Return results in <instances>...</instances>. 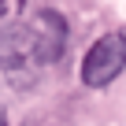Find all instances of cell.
<instances>
[{
  "label": "cell",
  "instance_id": "cell-1",
  "mask_svg": "<svg viewBox=\"0 0 126 126\" xmlns=\"http://www.w3.org/2000/svg\"><path fill=\"white\" fill-rule=\"evenodd\" d=\"M0 67H4V74L15 89L33 85L41 59H37V37H33L30 22H11L0 30Z\"/></svg>",
  "mask_w": 126,
  "mask_h": 126
},
{
  "label": "cell",
  "instance_id": "cell-2",
  "mask_svg": "<svg viewBox=\"0 0 126 126\" xmlns=\"http://www.w3.org/2000/svg\"><path fill=\"white\" fill-rule=\"evenodd\" d=\"M122 71H126V33L111 30V33L96 37L93 48L85 52V59H82V82L89 89H104Z\"/></svg>",
  "mask_w": 126,
  "mask_h": 126
},
{
  "label": "cell",
  "instance_id": "cell-3",
  "mask_svg": "<svg viewBox=\"0 0 126 126\" xmlns=\"http://www.w3.org/2000/svg\"><path fill=\"white\" fill-rule=\"evenodd\" d=\"M33 37H37V59L41 67L63 59V48H67V19H63L56 8H41L33 15Z\"/></svg>",
  "mask_w": 126,
  "mask_h": 126
},
{
  "label": "cell",
  "instance_id": "cell-4",
  "mask_svg": "<svg viewBox=\"0 0 126 126\" xmlns=\"http://www.w3.org/2000/svg\"><path fill=\"white\" fill-rule=\"evenodd\" d=\"M0 126H8V122H4V115H0Z\"/></svg>",
  "mask_w": 126,
  "mask_h": 126
}]
</instances>
